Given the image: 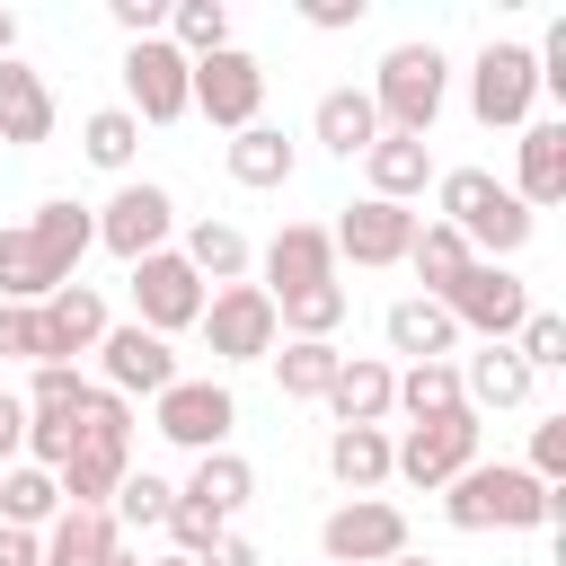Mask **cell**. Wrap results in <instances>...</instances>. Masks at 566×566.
<instances>
[{
	"mask_svg": "<svg viewBox=\"0 0 566 566\" xmlns=\"http://www.w3.org/2000/svg\"><path fill=\"white\" fill-rule=\"evenodd\" d=\"M168 44H177L186 62L221 53V44H230V0H168Z\"/></svg>",
	"mask_w": 566,
	"mask_h": 566,
	"instance_id": "obj_40",
	"label": "cell"
},
{
	"mask_svg": "<svg viewBox=\"0 0 566 566\" xmlns=\"http://www.w3.org/2000/svg\"><path fill=\"white\" fill-rule=\"evenodd\" d=\"M9 53H18V18L0 9V62H9Z\"/></svg>",
	"mask_w": 566,
	"mask_h": 566,
	"instance_id": "obj_52",
	"label": "cell"
},
{
	"mask_svg": "<svg viewBox=\"0 0 566 566\" xmlns=\"http://www.w3.org/2000/svg\"><path fill=\"white\" fill-rule=\"evenodd\" d=\"M442 522L451 531H548L566 522V486H539L522 460H469L442 486Z\"/></svg>",
	"mask_w": 566,
	"mask_h": 566,
	"instance_id": "obj_1",
	"label": "cell"
},
{
	"mask_svg": "<svg viewBox=\"0 0 566 566\" xmlns=\"http://www.w3.org/2000/svg\"><path fill=\"white\" fill-rule=\"evenodd\" d=\"M531 389H539V380L522 371L513 345H478V354L460 363V398H469V416H486V407H495V416H504V407H531Z\"/></svg>",
	"mask_w": 566,
	"mask_h": 566,
	"instance_id": "obj_24",
	"label": "cell"
},
{
	"mask_svg": "<svg viewBox=\"0 0 566 566\" xmlns=\"http://www.w3.org/2000/svg\"><path fill=\"white\" fill-rule=\"evenodd\" d=\"M124 469H133V451H106V442H71V460L53 469V486H62V504H80V513H106V495L124 486Z\"/></svg>",
	"mask_w": 566,
	"mask_h": 566,
	"instance_id": "obj_29",
	"label": "cell"
},
{
	"mask_svg": "<svg viewBox=\"0 0 566 566\" xmlns=\"http://www.w3.org/2000/svg\"><path fill=\"white\" fill-rule=\"evenodd\" d=\"M97 248H106V256H124V265H142V256L177 248V195H168L159 177H124V186L97 203Z\"/></svg>",
	"mask_w": 566,
	"mask_h": 566,
	"instance_id": "obj_5",
	"label": "cell"
},
{
	"mask_svg": "<svg viewBox=\"0 0 566 566\" xmlns=\"http://www.w3.org/2000/svg\"><path fill=\"white\" fill-rule=\"evenodd\" d=\"M221 168H230V186L274 195V186H292L301 150H292V133H283V124H248V133H230V142H221Z\"/></svg>",
	"mask_w": 566,
	"mask_h": 566,
	"instance_id": "obj_18",
	"label": "cell"
},
{
	"mask_svg": "<svg viewBox=\"0 0 566 566\" xmlns=\"http://www.w3.org/2000/svg\"><path fill=\"white\" fill-rule=\"evenodd\" d=\"M44 310V345H53V363H80V354H97V336L115 327L106 318V301H97V283H62L53 301H35Z\"/></svg>",
	"mask_w": 566,
	"mask_h": 566,
	"instance_id": "obj_22",
	"label": "cell"
},
{
	"mask_svg": "<svg viewBox=\"0 0 566 566\" xmlns=\"http://www.w3.org/2000/svg\"><path fill=\"white\" fill-rule=\"evenodd\" d=\"M327 478H336L345 495L389 486V424H336V433H327Z\"/></svg>",
	"mask_w": 566,
	"mask_h": 566,
	"instance_id": "obj_28",
	"label": "cell"
},
{
	"mask_svg": "<svg viewBox=\"0 0 566 566\" xmlns=\"http://www.w3.org/2000/svg\"><path fill=\"white\" fill-rule=\"evenodd\" d=\"M177 256L203 274V292H221V283H248V265H256L248 230H230V221H186V230H177Z\"/></svg>",
	"mask_w": 566,
	"mask_h": 566,
	"instance_id": "obj_27",
	"label": "cell"
},
{
	"mask_svg": "<svg viewBox=\"0 0 566 566\" xmlns=\"http://www.w3.org/2000/svg\"><path fill=\"white\" fill-rule=\"evenodd\" d=\"M478 416L469 407H451V416H433V424H407L398 442H389V478H407V486H424V495H442L469 460H478Z\"/></svg>",
	"mask_w": 566,
	"mask_h": 566,
	"instance_id": "obj_9",
	"label": "cell"
},
{
	"mask_svg": "<svg viewBox=\"0 0 566 566\" xmlns=\"http://www.w3.org/2000/svg\"><path fill=\"white\" fill-rule=\"evenodd\" d=\"M363 9H371V0H301V18H310L318 35H336V27H363Z\"/></svg>",
	"mask_w": 566,
	"mask_h": 566,
	"instance_id": "obj_48",
	"label": "cell"
},
{
	"mask_svg": "<svg viewBox=\"0 0 566 566\" xmlns=\"http://www.w3.org/2000/svg\"><path fill=\"white\" fill-rule=\"evenodd\" d=\"M106 566H142V557H133V548H115V557H106Z\"/></svg>",
	"mask_w": 566,
	"mask_h": 566,
	"instance_id": "obj_55",
	"label": "cell"
},
{
	"mask_svg": "<svg viewBox=\"0 0 566 566\" xmlns=\"http://www.w3.org/2000/svg\"><path fill=\"white\" fill-rule=\"evenodd\" d=\"M106 18H115V27L133 35V44H142V35H168V0H115Z\"/></svg>",
	"mask_w": 566,
	"mask_h": 566,
	"instance_id": "obj_47",
	"label": "cell"
},
{
	"mask_svg": "<svg viewBox=\"0 0 566 566\" xmlns=\"http://www.w3.org/2000/svg\"><path fill=\"white\" fill-rule=\"evenodd\" d=\"M9 460H27V398L0 389V469H9Z\"/></svg>",
	"mask_w": 566,
	"mask_h": 566,
	"instance_id": "obj_49",
	"label": "cell"
},
{
	"mask_svg": "<svg viewBox=\"0 0 566 566\" xmlns=\"http://www.w3.org/2000/svg\"><path fill=\"white\" fill-rule=\"evenodd\" d=\"M318 548H327V566H389L407 548V513L389 495H345L318 522Z\"/></svg>",
	"mask_w": 566,
	"mask_h": 566,
	"instance_id": "obj_12",
	"label": "cell"
},
{
	"mask_svg": "<svg viewBox=\"0 0 566 566\" xmlns=\"http://www.w3.org/2000/svg\"><path fill=\"white\" fill-rule=\"evenodd\" d=\"M451 407H469L460 398V363H407L398 389H389V416H407V424H433Z\"/></svg>",
	"mask_w": 566,
	"mask_h": 566,
	"instance_id": "obj_35",
	"label": "cell"
},
{
	"mask_svg": "<svg viewBox=\"0 0 566 566\" xmlns=\"http://www.w3.org/2000/svg\"><path fill=\"white\" fill-rule=\"evenodd\" d=\"M142 566H195V557H177V548H159V557H142Z\"/></svg>",
	"mask_w": 566,
	"mask_h": 566,
	"instance_id": "obj_53",
	"label": "cell"
},
{
	"mask_svg": "<svg viewBox=\"0 0 566 566\" xmlns=\"http://www.w3.org/2000/svg\"><path fill=\"white\" fill-rule=\"evenodd\" d=\"M221 531H230L221 513H203V504H186V495H177V513H168V548H177V557H195V566H203Z\"/></svg>",
	"mask_w": 566,
	"mask_h": 566,
	"instance_id": "obj_45",
	"label": "cell"
},
{
	"mask_svg": "<svg viewBox=\"0 0 566 566\" xmlns=\"http://www.w3.org/2000/svg\"><path fill=\"white\" fill-rule=\"evenodd\" d=\"M124 274H133V283H124V292H133V327H150V336L195 327V318H203V301H212V292H203V274H195L177 248H159V256H142V265H124Z\"/></svg>",
	"mask_w": 566,
	"mask_h": 566,
	"instance_id": "obj_10",
	"label": "cell"
},
{
	"mask_svg": "<svg viewBox=\"0 0 566 566\" xmlns=\"http://www.w3.org/2000/svg\"><path fill=\"white\" fill-rule=\"evenodd\" d=\"M0 363H53V345H44V310H27V301H0Z\"/></svg>",
	"mask_w": 566,
	"mask_h": 566,
	"instance_id": "obj_43",
	"label": "cell"
},
{
	"mask_svg": "<svg viewBox=\"0 0 566 566\" xmlns=\"http://www.w3.org/2000/svg\"><path fill=\"white\" fill-rule=\"evenodd\" d=\"M274 363V389L283 398H327V380H336V345H310V336H283V354H265Z\"/></svg>",
	"mask_w": 566,
	"mask_h": 566,
	"instance_id": "obj_38",
	"label": "cell"
},
{
	"mask_svg": "<svg viewBox=\"0 0 566 566\" xmlns=\"http://www.w3.org/2000/svg\"><path fill=\"white\" fill-rule=\"evenodd\" d=\"M203 566H256V539H239V531H221V539H212V557H203Z\"/></svg>",
	"mask_w": 566,
	"mask_h": 566,
	"instance_id": "obj_50",
	"label": "cell"
},
{
	"mask_svg": "<svg viewBox=\"0 0 566 566\" xmlns=\"http://www.w3.org/2000/svg\"><path fill=\"white\" fill-rule=\"evenodd\" d=\"M310 133H318V150L363 159V150L380 142V115H371V97H363V88H327V97L310 106Z\"/></svg>",
	"mask_w": 566,
	"mask_h": 566,
	"instance_id": "obj_30",
	"label": "cell"
},
{
	"mask_svg": "<svg viewBox=\"0 0 566 566\" xmlns=\"http://www.w3.org/2000/svg\"><path fill=\"white\" fill-rule=\"evenodd\" d=\"M407 239H416V212H407V203H380V195L345 203L336 230H327V248H336L345 265H407Z\"/></svg>",
	"mask_w": 566,
	"mask_h": 566,
	"instance_id": "obj_15",
	"label": "cell"
},
{
	"mask_svg": "<svg viewBox=\"0 0 566 566\" xmlns=\"http://www.w3.org/2000/svg\"><path fill=\"white\" fill-rule=\"evenodd\" d=\"M345 310H354V292H345V283H301V292H283V301H274V327H283V336H310V345H336Z\"/></svg>",
	"mask_w": 566,
	"mask_h": 566,
	"instance_id": "obj_34",
	"label": "cell"
},
{
	"mask_svg": "<svg viewBox=\"0 0 566 566\" xmlns=\"http://www.w3.org/2000/svg\"><path fill=\"white\" fill-rule=\"evenodd\" d=\"M203 354L212 363H265L274 345H283V327H274V301L256 292V283H221L212 301H203Z\"/></svg>",
	"mask_w": 566,
	"mask_h": 566,
	"instance_id": "obj_11",
	"label": "cell"
},
{
	"mask_svg": "<svg viewBox=\"0 0 566 566\" xmlns=\"http://www.w3.org/2000/svg\"><path fill=\"white\" fill-rule=\"evenodd\" d=\"M0 142L9 150H35V142H53V88H44V71L35 62H0Z\"/></svg>",
	"mask_w": 566,
	"mask_h": 566,
	"instance_id": "obj_20",
	"label": "cell"
},
{
	"mask_svg": "<svg viewBox=\"0 0 566 566\" xmlns=\"http://www.w3.org/2000/svg\"><path fill=\"white\" fill-rule=\"evenodd\" d=\"M150 433L159 442H177V451H230V433H239V398H230V380H168L159 398H150Z\"/></svg>",
	"mask_w": 566,
	"mask_h": 566,
	"instance_id": "obj_6",
	"label": "cell"
},
{
	"mask_svg": "<svg viewBox=\"0 0 566 566\" xmlns=\"http://www.w3.org/2000/svg\"><path fill=\"white\" fill-rule=\"evenodd\" d=\"M389 389H398V371H389L380 354H345L318 407H327L336 424H389Z\"/></svg>",
	"mask_w": 566,
	"mask_h": 566,
	"instance_id": "obj_23",
	"label": "cell"
},
{
	"mask_svg": "<svg viewBox=\"0 0 566 566\" xmlns=\"http://www.w3.org/2000/svg\"><path fill=\"white\" fill-rule=\"evenodd\" d=\"M513 203L522 212L566 203V124L557 115H531L522 124V142H513Z\"/></svg>",
	"mask_w": 566,
	"mask_h": 566,
	"instance_id": "obj_17",
	"label": "cell"
},
{
	"mask_svg": "<svg viewBox=\"0 0 566 566\" xmlns=\"http://www.w3.org/2000/svg\"><path fill=\"white\" fill-rule=\"evenodd\" d=\"M380 336H389V354H407V363H451V354H460L451 310H442V301H424V292L389 301V310H380Z\"/></svg>",
	"mask_w": 566,
	"mask_h": 566,
	"instance_id": "obj_19",
	"label": "cell"
},
{
	"mask_svg": "<svg viewBox=\"0 0 566 566\" xmlns=\"http://www.w3.org/2000/svg\"><path fill=\"white\" fill-rule=\"evenodd\" d=\"M256 292L265 301H283V292H301V283H336V248H327V221H283L265 248H256Z\"/></svg>",
	"mask_w": 566,
	"mask_h": 566,
	"instance_id": "obj_16",
	"label": "cell"
},
{
	"mask_svg": "<svg viewBox=\"0 0 566 566\" xmlns=\"http://www.w3.org/2000/svg\"><path fill=\"white\" fill-rule=\"evenodd\" d=\"M177 380V345L168 336H150V327H106L97 336V389H115V398H159Z\"/></svg>",
	"mask_w": 566,
	"mask_h": 566,
	"instance_id": "obj_14",
	"label": "cell"
},
{
	"mask_svg": "<svg viewBox=\"0 0 566 566\" xmlns=\"http://www.w3.org/2000/svg\"><path fill=\"white\" fill-rule=\"evenodd\" d=\"M389 566H433V557H416V548H398V557H389Z\"/></svg>",
	"mask_w": 566,
	"mask_h": 566,
	"instance_id": "obj_54",
	"label": "cell"
},
{
	"mask_svg": "<svg viewBox=\"0 0 566 566\" xmlns=\"http://www.w3.org/2000/svg\"><path fill=\"white\" fill-rule=\"evenodd\" d=\"M106 513H115V531H168L177 486H168V478H150V469H124V486L106 495Z\"/></svg>",
	"mask_w": 566,
	"mask_h": 566,
	"instance_id": "obj_39",
	"label": "cell"
},
{
	"mask_svg": "<svg viewBox=\"0 0 566 566\" xmlns=\"http://www.w3.org/2000/svg\"><path fill=\"white\" fill-rule=\"evenodd\" d=\"M80 433H88V442H106V451H133V398H115V389H97V380H88Z\"/></svg>",
	"mask_w": 566,
	"mask_h": 566,
	"instance_id": "obj_44",
	"label": "cell"
},
{
	"mask_svg": "<svg viewBox=\"0 0 566 566\" xmlns=\"http://www.w3.org/2000/svg\"><path fill=\"white\" fill-rule=\"evenodd\" d=\"M88 407V371L80 363H35L27 371V416H80Z\"/></svg>",
	"mask_w": 566,
	"mask_h": 566,
	"instance_id": "obj_41",
	"label": "cell"
},
{
	"mask_svg": "<svg viewBox=\"0 0 566 566\" xmlns=\"http://www.w3.org/2000/svg\"><path fill=\"white\" fill-rule=\"evenodd\" d=\"M186 504H203V513H221V522H239V504L256 495V469L239 460V451H203L195 469H186V486H177Z\"/></svg>",
	"mask_w": 566,
	"mask_h": 566,
	"instance_id": "obj_32",
	"label": "cell"
},
{
	"mask_svg": "<svg viewBox=\"0 0 566 566\" xmlns=\"http://www.w3.org/2000/svg\"><path fill=\"white\" fill-rule=\"evenodd\" d=\"M407 265H416V283H424V301H442L478 256H469V239L451 230V221H416V239H407Z\"/></svg>",
	"mask_w": 566,
	"mask_h": 566,
	"instance_id": "obj_33",
	"label": "cell"
},
{
	"mask_svg": "<svg viewBox=\"0 0 566 566\" xmlns=\"http://www.w3.org/2000/svg\"><path fill=\"white\" fill-rule=\"evenodd\" d=\"M186 115H203V124H221V133L265 124V62H256L248 44H221V53L186 62Z\"/></svg>",
	"mask_w": 566,
	"mask_h": 566,
	"instance_id": "obj_4",
	"label": "cell"
},
{
	"mask_svg": "<svg viewBox=\"0 0 566 566\" xmlns=\"http://www.w3.org/2000/svg\"><path fill=\"white\" fill-rule=\"evenodd\" d=\"M80 150H88V168H106L115 186L133 177V159H142V124L124 115V106H97L88 124H80Z\"/></svg>",
	"mask_w": 566,
	"mask_h": 566,
	"instance_id": "obj_37",
	"label": "cell"
},
{
	"mask_svg": "<svg viewBox=\"0 0 566 566\" xmlns=\"http://www.w3.org/2000/svg\"><path fill=\"white\" fill-rule=\"evenodd\" d=\"M27 230L44 239V256H53V265H71V274H80V256L97 248V203H71V195H44V203L27 212Z\"/></svg>",
	"mask_w": 566,
	"mask_h": 566,
	"instance_id": "obj_31",
	"label": "cell"
},
{
	"mask_svg": "<svg viewBox=\"0 0 566 566\" xmlns=\"http://www.w3.org/2000/svg\"><path fill=\"white\" fill-rule=\"evenodd\" d=\"M115 548H124L115 513H80V504H62V513L35 531V566H106Z\"/></svg>",
	"mask_w": 566,
	"mask_h": 566,
	"instance_id": "obj_21",
	"label": "cell"
},
{
	"mask_svg": "<svg viewBox=\"0 0 566 566\" xmlns=\"http://www.w3.org/2000/svg\"><path fill=\"white\" fill-rule=\"evenodd\" d=\"M124 115L133 124H186V53L168 35L124 44Z\"/></svg>",
	"mask_w": 566,
	"mask_h": 566,
	"instance_id": "obj_13",
	"label": "cell"
},
{
	"mask_svg": "<svg viewBox=\"0 0 566 566\" xmlns=\"http://www.w3.org/2000/svg\"><path fill=\"white\" fill-rule=\"evenodd\" d=\"M62 513V486H53V469H35V460H9L0 469V522L9 531H44Z\"/></svg>",
	"mask_w": 566,
	"mask_h": 566,
	"instance_id": "obj_36",
	"label": "cell"
},
{
	"mask_svg": "<svg viewBox=\"0 0 566 566\" xmlns=\"http://www.w3.org/2000/svg\"><path fill=\"white\" fill-rule=\"evenodd\" d=\"M363 177H371V195H380V203H416V195L433 186V142L380 133V142L363 150Z\"/></svg>",
	"mask_w": 566,
	"mask_h": 566,
	"instance_id": "obj_26",
	"label": "cell"
},
{
	"mask_svg": "<svg viewBox=\"0 0 566 566\" xmlns=\"http://www.w3.org/2000/svg\"><path fill=\"white\" fill-rule=\"evenodd\" d=\"M513 354H522L531 380H539V371H566V318H557V310H531V318L513 327Z\"/></svg>",
	"mask_w": 566,
	"mask_h": 566,
	"instance_id": "obj_42",
	"label": "cell"
},
{
	"mask_svg": "<svg viewBox=\"0 0 566 566\" xmlns=\"http://www.w3.org/2000/svg\"><path fill=\"white\" fill-rule=\"evenodd\" d=\"M522 469H531L539 486L566 478V416H539V424H531V460H522Z\"/></svg>",
	"mask_w": 566,
	"mask_h": 566,
	"instance_id": "obj_46",
	"label": "cell"
},
{
	"mask_svg": "<svg viewBox=\"0 0 566 566\" xmlns=\"http://www.w3.org/2000/svg\"><path fill=\"white\" fill-rule=\"evenodd\" d=\"M0 566H35V531H9L0 522Z\"/></svg>",
	"mask_w": 566,
	"mask_h": 566,
	"instance_id": "obj_51",
	"label": "cell"
},
{
	"mask_svg": "<svg viewBox=\"0 0 566 566\" xmlns=\"http://www.w3.org/2000/svg\"><path fill=\"white\" fill-rule=\"evenodd\" d=\"M62 283H80V274H71V265H53V256H44V239H35L27 221H18V230H0V301H27V310H35V301H53Z\"/></svg>",
	"mask_w": 566,
	"mask_h": 566,
	"instance_id": "obj_25",
	"label": "cell"
},
{
	"mask_svg": "<svg viewBox=\"0 0 566 566\" xmlns=\"http://www.w3.org/2000/svg\"><path fill=\"white\" fill-rule=\"evenodd\" d=\"M442 310H451V327H460V336L513 345V327H522V318H531L539 301H531V283H522L513 265H486V256H478V265H469V274H460V283L442 292Z\"/></svg>",
	"mask_w": 566,
	"mask_h": 566,
	"instance_id": "obj_8",
	"label": "cell"
},
{
	"mask_svg": "<svg viewBox=\"0 0 566 566\" xmlns=\"http://www.w3.org/2000/svg\"><path fill=\"white\" fill-rule=\"evenodd\" d=\"M433 221H451L469 239V256H486V265H513L539 230V212H522L495 168H433Z\"/></svg>",
	"mask_w": 566,
	"mask_h": 566,
	"instance_id": "obj_2",
	"label": "cell"
},
{
	"mask_svg": "<svg viewBox=\"0 0 566 566\" xmlns=\"http://www.w3.org/2000/svg\"><path fill=\"white\" fill-rule=\"evenodd\" d=\"M363 97H371L380 133L424 142V133H433V115H442V97H451V53H442V44H389Z\"/></svg>",
	"mask_w": 566,
	"mask_h": 566,
	"instance_id": "obj_3",
	"label": "cell"
},
{
	"mask_svg": "<svg viewBox=\"0 0 566 566\" xmlns=\"http://www.w3.org/2000/svg\"><path fill=\"white\" fill-rule=\"evenodd\" d=\"M531 106H539V71H531V44H478V62H469V115L486 124V133H522L531 124Z\"/></svg>",
	"mask_w": 566,
	"mask_h": 566,
	"instance_id": "obj_7",
	"label": "cell"
}]
</instances>
